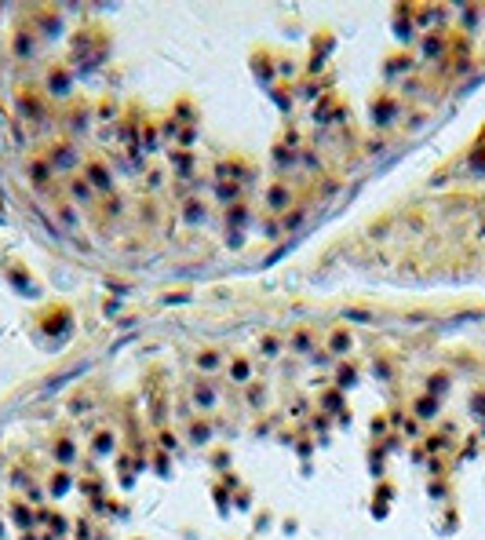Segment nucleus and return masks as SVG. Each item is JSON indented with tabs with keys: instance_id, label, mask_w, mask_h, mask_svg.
Returning a JSON list of instances; mask_svg holds the SVG:
<instances>
[{
	"instance_id": "f257e3e1",
	"label": "nucleus",
	"mask_w": 485,
	"mask_h": 540,
	"mask_svg": "<svg viewBox=\"0 0 485 540\" xmlns=\"http://www.w3.org/2000/svg\"><path fill=\"white\" fill-rule=\"evenodd\" d=\"M44 161L51 164V172H70V168L77 164V150H73L70 143H59V146L48 150V157H44Z\"/></svg>"
},
{
	"instance_id": "f03ea898",
	"label": "nucleus",
	"mask_w": 485,
	"mask_h": 540,
	"mask_svg": "<svg viewBox=\"0 0 485 540\" xmlns=\"http://www.w3.org/2000/svg\"><path fill=\"white\" fill-rule=\"evenodd\" d=\"M84 176H88V186L99 190V193H106V190L113 186V176L106 172V164H99V161H88V164H84Z\"/></svg>"
},
{
	"instance_id": "7ed1b4c3",
	"label": "nucleus",
	"mask_w": 485,
	"mask_h": 540,
	"mask_svg": "<svg viewBox=\"0 0 485 540\" xmlns=\"http://www.w3.org/2000/svg\"><path fill=\"white\" fill-rule=\"evenodd\" d=\"M194 402L204 405V409L216 405V391H212V383H208V380H197V383H194Z\"/></svg>"
},
{
	"instance_id": "20e7f679",
	"label": "nucleus",
	"mask_w": 485,
	"mask_h": 540,
	"mask_svg": "<svg viewBox=\"0 0 485 540\" xmlns=\"http://www.w3.org/2000/svg\"><path fill=\"white\" fill-rule=\"evenodd\" d=\"M70 193L77 201H92V186H88V179H80V176L70 179Z\"/></svg>"
},
{
	"instance_id": "39448f33",
	"label": "nucleus",
	"mask_w": 485,
	"mask_h": 540,
	"mask_svg": "<svg viewBox=\"0 0 485 540\" xmlns=\"http://www.w3.org/2000/svg\"><path fill=\"white\" fill-rule=\"evenodd\" d=\"M30 172H33V183H37V186H44V183H48V176H55L48 161H33V164H30Z\"/></svg>"
},
{
	"instance_id": "423d86ee",
	"label": "nucleus",
	"mask_w": 485,
	"mask_h": 540,
	"mask_svg": "<svg viewBox=\"0 0 485 540\" xmlns=\"http://www.w3.org/2000/svg\"><path fill=\"white\" fill-rule=\"evenodd\" d=\"M266 201H270V208H285V205H288V190H285L281 183L270 186V198H266Z\"/></svg>"
},
{
	"instance_id": "0eeeda50",
	"label": "nucleus",
	"mask_w": 485,
	"mask_h": 540,
	"mask_svg": "<svg viewBox=\"0 0 485 540\" xmlns=\"http://www.w3.org/2000/svg\"><path fill=\"white\" fill-rule=\"evenodd\" d=\"M186 220L190 223H201L204 220V205L201 201H186Z\"/></svg>"
},
{
	"instance_id": "6e6552de",
	"label": "nucleus",
	"mask_w": 485,
	"mask_h": 540,
	"mask_svg": "<svg viewBox=\"0 0 485 540\" xmlns=\"http://www.w3.org/2000/svg\"><path fill=\"white\" fill-rule=\"evenodd\" d=\"M48 84H51V92H59V95H62V92H70V88H66V73H62V70H59V73L51 70V77H48Z\"/></svg>"
},
{
	"instance_id": "1a4fd4ad",
	"label": "nucleus",
	"mask_w": 485,
	"mask_h": 540,
	"mask_svg": "<svg viewBox=\"0 0 485 540\" xmlns=\"http://www.w3.org/2000/svg\"><path fill=\"white\" fill-rule=\"evenodd\" d=\"M197 365H201V369H216V365H219V354H216V351H204V354H197Z\"/></svg>"
},
{
	"instance_id": "9d476101",
	"label": "nucleus",
	"mask_w": 485,
	"mask_h": 540,
	"mask_svg": "<svg viewBox=\"0 0 485 540\" xmlns=\"http://www.w3.org/2000/svg\"><path fill=\"white\" fill-rule=\"evenodd\" d=\"M332 351H350V336L347 332H336L332 336Z\"/></svg>"
},
{
	"instance_id": "9b49d317",
	"label": "nucleus",
	"mask_w": 485,
	"mask_h": 540,
	"mask_svg": "<svg viewBox=\"0 0 485 540\" xmlns=\"http://www.w3.org/2000/svg\"><path fill=\"white\" fill-rule=\"evenodd\" d=\"M234 376H238V383H248V361H234Z\"/></svg>"
},
{
	"instance_id": "f8f14e48",
	"label": "nucleus",
	"mask_w": 485,
	"mask_h": 540,
	"mask_svg": "<svg viewBox=\"0 0 485 540\" xmlns=\"http://www.w3.org/2000/svg\"><path fill=\"white\" fill-rule=\"evenodd\" d=\"M190 438H194V442H208V427L204 424H194V427H190Z\"/></svg>"
},
{
	"instance_id": "ddd939ff",
	"label": "nucleus",
	"mask_w": 485,
	"mask_h": 540,
	"mask_svg": "<svg viewBox=\"0 0 485 540\" xmlns=\"http://www.w3.org/2000/svg\"><path fill=\"white\" fill-rule=\"evenodd\" d=\"M263 354H266V358L278 354V340H270V336H266V340H263Z\"/></svg>"
}]
</instances>
